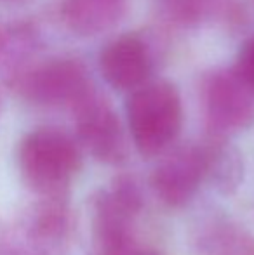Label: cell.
Returning <instances> with one entry per match:
<instances>
[{"mask_svg": "<svg viewBox=\"0 0 254 255\" xmlns=\"http://www.w3.org/2000/svg\"><path fill=\"white\" fill-rule=\"evenodd\" d=\"M17 165L23 181L38 198H64L82 167L80 146L59 128H35L21 139Z\"/></svg>", "mask_w": 254, "mask_h": 255, "instance_id": "cell-1", "label": "cell"}, {"mask_svg": "<svg viewBox=\"0 0 254 255\" xmlns=\"http://www.w3.org/2000/svg\"><path fill=\"white\" fill-rule=\"evenodd\" d=\"M127 124L143 156L164 153L180 135L183 104L176 85L166 80L141 85L127 99Z\"/></svg>", "mask_w": 254, "mask_h": 255, "instance_id": "cell-2", "label": "cell"}, {"mask_svg": "<svg viewBox=\"0 0 254 255\" xmlns=\"http://www.w3.org/2000/svg\"><path fill=\"white\" fill-rule=\"evenodd\" d=\"M143 208L141 186L132 175H117L91 198L89 255H119L136 242L134 221Z\"/></svg>", "mask_w": 254, "mask_h": 255, "instance_id": "cell-3", "label": "cell"}, {"mask_svg": "<svg viewBox=\"0 0 254 255\" xmlns=\"http://www.w3.org/2000/svg\"><path fill=\"white\" fill-rule=\"evenodd\" d=\"M9 84L21 98L42 106L75 108L94 91L84 64L71 57L17 66Z\"/></svg>", "mask_w": 254, "mask_h": 255, "instance_id": "cell-4", "label": "cell"}, {"mask_svg": "<svg viewBox=\"0 0 254 255\" xmlns=\"http://www.w3.org/2000/svg\"><path fill=\"white\" fill-rule=\"evenodd\" d=\"M202 103L211 135L227 137L254 124V91L235 70L213 71L204 80Z\"/></svg>", "mask_w": 254, "mask_h": 255, "instance_id": "cell-5", "label": "cell"}, {"mask_svg": "<svg viewBox=\"0 0 254 255\" xmlns=\"http://www.w3.org/2000/svg\"><path fill=\"white\" fill-rule=\"evenodd\" d=\"M73 111L80 146L103 163L117 165L126 160L127 144L124 128L108 99L92 91Z\"/></svg>", "mask_w": 254, "mask_h": 255, "instance_id": "cell-6", "label": "cell"}, {"mask_svg": "<svg viewBox=\"0 0 254 255\" xmlns=\"http://www.w3.org/2000/svg\"><path fill=\"white\" fill-rule=\"evenodd\" d=\"M204 182V156L200 144L174 149L155 167L150 184L155 196L173 208L185 207Z\"/></svg>", "mask_w": 254, "mask_h": 255, "instance_id": "cell-7", "label": "cell"}, {"mask_svg": "<svg viewBox=\"0 0 254 255\" xmlns=\"http://www.w3.org/2000/svg\"><path fill=\"white\" fill-rule=\"evenodd\" d=\"M99 68L113 89L136 91L148 80L152 59L141 38L136 35H122L101 51Z\"/></svg>", "mask_w": 254, "mask_h": 255, "instance_id": "cell-8", "label": "cell"}, {"mask_svg": "<svg viewBox=\"0 0 254 255\" xmlns=\"http://www.w3.org/2000/svg\"><path fill=\"white\" fill-rule=\"evenodd\" d=\"M204 156V181L220 195L230 196L244 181V160L227 137L209 135L200 142Z\"/></svg>", "mask_w": 254, "mask_h": 255, "instance_id": "cell-9", "label": "cell"}, {"mask_svg": "<svg viewBox=\"0 0 254 255\" xmlns=\"http://www.w3.org/2000/svg\"><path fill=\"white\" fill-rule=\"evenodd\" d=\"M127 0H63L61 17L78 35H98L122 17Z\"/></svg>", "mask_w": 254, "mask_h": 255, "instance_id": "cell-10", "label": "cell"}, {"mask_svg": "<svg viewBox=\"0 0 254 255\" xmlns=\"http://www.w3.org/2000/svg\"><path fill=\"white\" fill-rule=\"evenodd\" d=\"M195 243L200 255H254L251 233L220 219L200 226Z\"/></svg>", "mask_w": 254, "mask_h": 255, "instance_id": "cell-11", "label": "cell"}, {"mask_svg": "<svg viewBox=\"0 0 254 255\" xmlns=\"http://www.w3.org/2000/svg\"><path fill=\"white\" fill-rule=\"evenodd\" d=\"M70 228V210L64 198H40L30 212L26 233L33 242L54 245L66 236Z\"/></svg>", "mask_w": 254, "mask_h": 255, "instance_id": "cell-12", "label": "cell"}, {"mask_svg": "<svg viewBox=\"0 0 254 255\" xmlns=\"http://www.w3.org/2000/svg\"><path fill=\"white\" fill-rule=\"evenodd\" d=\"M234 70L254 91V37L249 38L241 47L237 56V64Z\"/></svg>", "mask_w": 254, "mask_h": 255, "instance_id": "cell-13", "label": "cell"}, {"mask_svg": "<svg viewBox=\"0 0 254 255\" xmlns=\"http://www.w3.org/2000/svg\"><path fill=\"white\" fill-rule=\"evenodd\" d=\"M119 255H159V254L153 249L143 247L141 243H138V240H136L134 243H131V245H129L127 249H124Z\"/></svg>", "mask_w": 254, "mask_h": 255, "instance_id": "cell-14", "label": "cell"}, {"mask_svg": "<svg viewBox=\"0 0 254 255\" xmlns=\"http://www.w3.org/2000/svg\"><path fill=\"white\" fill-rule=\"evenodd\" d=\"M5 47H7V33H5V30L0 26V56L5 51Z\"/></svg>", "mask_w": 254, "mask_h": 255, "instance_id": "cell-15", "label": "cell"}]
</instances>
